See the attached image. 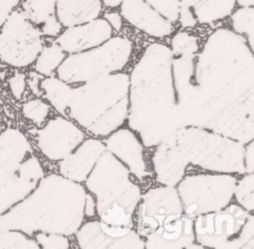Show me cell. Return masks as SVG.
<instances>
[{
  "mask_svg": "<svg viewBox=\"0 0 254 249\" xmlns=\"http://www.w3.org/2000/svg\"><path fill=\"white\" fill-rule=\"evenodd\" d=\"M76 238L80 248H145V242L135 231L131 230L123 237L113 238L101 230L99 221L84 224L77 231Z\"/></svg>",
  "mask_w": 254,
  "mask_h": 249,
  "instance_id": "obj_19",
  "label": "cell"
},
{
  "mask_svg": "<svg viewBox=\"0 0 254 249\" xmlns=\"http://www.w3.org/2000/svg\"><path fill=\"white\" fill-rule=\"evenodd\" d=\"M236 200L239 204L245 208L247 211H252L254 209V176L253 173L248 174L238 183H236L234 187V192Z\"/></svg>",
  "mask_w": 254,
  "mask_h": 249,
  "instance_id": "obj_29",
  "label": "cell"
},
{
  "mask_svg": "<svg viewBox=\"0 0 254 249\" xmlns=\"http://www.w3.org/2000/svg\"><path fill=\"white\" fill-rule=\"evenodd\" d=\"M236 5L239 7H253L254 0H235Z\"/></svg>",
  "mask_w": 254,
  "mask_h": 249,
  "instance_id": "obj_42",
  "label": "cell"
},
{
  "mask_svg": "<svg viewBox=\"0 0 254 249\" xmlns=\"http://www.w3.org/2000/svg\"><path fill=\"white\" fill-rule=\"evenodd\" d=\"M103 18L108 22L111 26L112 30L116 32H120L123 26V18L119 12L116 11H106L103 14Z\"/></svg>",
  "mask_w": 254,
  "mask_h": 249,
  "instance_id": "obj_37",
  "label": "cell"
},
{
  "mask_svg": "<svg viewBox=\"0 0 254 249\" xmlns=\"http://www.w3.org/2000/svg\"><path fill=\"white\" fill-rule=\"evenodd\" d=\"M193 12L197 23L211 24L223 20L235 9V0H181Z\"/></svg>",
  "mask_w": 254,
  "mask_h": 249,
  "instance_id": "obj_21",
  "label": "cell"
},
{
  "mask_svg": "<svg viewBox=\"0 0 254 249\" xmlns=\"http://www.w3.org/2000/svg\"><path fill=\"white\" fill-rule=\"evenodd\" d=\"M229 16L232 30L245 37L249 47L254 50V8L239 7Z\"/></svg>",
  "mask_w": 254,
  "mask_h": 249,
  "instance_id": "obj_26",
  "label": "cell"
},
{
  "mask_svg": "<svg viewBox=\"0 0 254 249\" xmlns=\"http://www.w3.org/2000/svg\"><path fill=\"white\" fill-rule=\"evenodd\" d=\"M26 84H27V76L23 72H15L8 79L9 89L13 97L17 100L22 98L26 89Z\"/></svg>",
  "mask_w": 254,
  "mask_h": 249,
  "instance_id": "obj_33",
  "label": "cell"
},
{
  "mask_svg": "<svg viewBox=\"0 0 254 249\" xmlns=\"http://www.w3.org/2000/svg\"><path fill=\"white\" fill-rule=\"evenodd\" d=\"M85 194L81 185L67 178L43 177L26 197L0 216V230H20L29 236L73 234L84 216Z\"/></svg>",
  "mask_w": 254,
  "mask_h": 249,
  "instance_id": "obj_4",
  "label": "cell"
},
{
  "mask_svg": "<svg viewBox=\"0 0 254 249\" xmlns=\"http://www.w3.org/2000/svg\"><path fill=\"white\" fill-rule=\"evenodd\" d=\"M50 112V106L40 98H34L25 102L22 106L23 116L35 123L41 125Z\"/></svg>",
  "mask_w": 254,
  "mask_h": 249,
  "instance_id": "obj_30",
  "label": "cell"
},
{
  "mask_svg": "<svg viewBox=\"0 0 254 249\" xmlns=\"http://www.w3.org/2000/svg\"><path fill=\"white\" fill-rule=\"evenodd\" d=\"M83 137V133L73 123L56 117L37 131V145L48 159L60 161L69 155Z\"/></svg>",
  "mask_w": 254,
  "mask_h": 249,
  "instance_id": "obj_13",
  "label": "cell"
},
{
  "mask_svg": "<svg viewBox=\"0 0 254 249\" xmlns=\"http://www.w3.org/2000/svg\"><path fill=\"white\" fill-rule=\"evenodd\" d=\"M99 217L101 230L110 237H123L132 230V214L117 202L107 207Z\"/></svg>",
  "mask_w": 254,
  "mask_h": 249,
  "instance_id": "obj_22",
  "label": "cell"
},
{
  "mask_svg": "<svg viewBox=\"0 0 254 249\" xmlns=\"http://www.w3.org/2000/svg\"><path fill=\"white\" fill-rule=\"evenodd\" d=\"M35 240L42 248H68L69 244L67 239L63 234L57 233H47V232H37L35 234Z\"/></svg>",
  "mask_w": 254,
  "mask_h": 249,
  "instance_id": "obj_32",
  "label": "cell"
},
{
  "mask_svg": "<svg viewBox=\"0 0 254 249\" xmlns=\"http://www.w3.org/2000/svg\"><path fill=\"white\" fill-rule=\"evenodd\" d=\"M193 221L194 217L181 214L163 223L146 236L145 248H203L201 245L193 244Z\"/></svg>",
  "mask_w": 254,
  "mask_h": 249,
  "instance_id": "obj_16",
  "label": "cell"
},
{
  "mask_svg": "<svg viewBox=\"0 0 254 249\" xmlns=\"http://www.w3.org/2000/svg\"><path fill=\"white\" fill-rule=\"evenodd\" d=\"M101 0H56V17L64 28L80 25L98 18Z\"/></svg>",
  "mask_w": 254,
  "mask_h": 249,
  "instance_id": "obj_20",
  "label": "cell"
},
{
  "mask_svg": "<svg viewBox=\"0 0 254 249\" xmlns=\"http://www.w3.org/2000/svg\"><path fill=\"white\" fill-rule=\"evenodd\" d=\"M132 50L133 45L129 39L111 37L97 47L64 58L57 68L58 77L75 83L119 71L129 62Z\"/></svg>",
  "mask_w": 254,
  "mask_h": 249,
  "instance_id": "obj_7",
  "label": "cell"
},
{
  "mask_svg": "<svg viewBox=\"0 0 254 249\" xmlns=\"http://www.w3.org/2000/svg\"><path fill=\"white\" fill-rule=\"evenodd\" d=\"M69 116L97 136H106L123 124L129 107V75L109 73L72 89Z\"/></svg>",
  "mask_w": 254,
  "mask_h": 249,
  "instance_id": "obj_5",
  "label": "cell"
},
{
  "mask_svg": "<svg viewBox=\"0 0 254 249\" xmlns=\"http://www.w3.org/2000/svg\"><path fill=\"white\" fill-rule=\"evenodd\" d=\"M153 164L158 182L171 187L183 179L189 164L214 172L245 174V147L206 129L182 127L158 144Z\"/></svg>",
  "mask_w": 254,
  "mask_h": 249,
  "instance_id": "obj_3",
  "label": "cell"
},
{
  "mask_svg": "<svg viewBox=\"0 0 254 249\" xmlns=\"http://www.w3.org/2000/svg\"><path fill=\"white\" fill-rule=\"evenodd\" d=\"M112 33L108 22L103 17H98L80 25L67 27L60 33L55 42L65 53L74 54L101 45L112 37Z\"/></svg>",
  "mask_w": 254,
  "mask_h": 249,
  "instance_id": "obj_14",
  "label": "cell"
},
{
  "mask_svg": "<svg viewBox=\"0 0 254 249\" xmlns=\"http://www.w3.org/2000/svg\"><path fill=\"white\" fill-rule=\"evenodd\" d=\"M172 69L185 127L253 140L254 57L245 37L219 28L199 53L173 56Z\"/></svg>",
  "mask_w": 254,
  "mask_h": 249,
  "instance_id": "obj_1",
  "label": "cell"
},
{
  "mask_svg": "<svg viewBox=\"0 0 254 249\" xmlns=\"http://www.w3.org/2000/svg\"><path fill=\"white\" fill-rule=\"evenodd\" d=\"M21 0H0V28L9 15L20 7Z\"/></svg>",
  "mask_w": 254,
  "mask_h": 249,
  "instance_id": "obj_36",
  "label": "cell"
},
{
  "mask_svg": "<svg viewBox=\"0 0 254 249\" xmlns=\"http://www.w3.org/2000/svg\"><path fill=\"white\" fill-rule=\"evenodd\" d=\"M40 78H41V74L38 73L37 71H32L30 72V76L28 78V83L30 88L32 89V91L35 94H39L40 90H39V86H40Z\"/></svg>",
  "mask_w": 254,
  "mask_h": 249,
  "instance_id": "obj_39",
  "label": "cell"
},
{
  "mask_svg": "<svg viewBox=\"0 0 254 249\" xmlns=\"http://www.w3.org/2000/svg\"><path fill=\"white\" fill-rule=\"evenodd\" d=\"M1 248L38 249L40 246L36 240L20 230L5 229L0 230V249Z\"/></svg>",
  "mask_w": 254,
  "mask_h": 249,
  "instance_id": "obj_27",
  "label": "cell"
},
{
  "mask_svg": "<svg viewBox=\"0 0 254 249\" xmlns=\"http://www.w3.org/2000/svg\"><path fill=\"white\" fill-rule=\"evenodd\" d=\"M254 156H253V140L248 143V146L245 148V166L246 173H253L254 170Z\"/></svg>",
  "mask_w": 254,
  "mask_h": 249,
  "instance_id": "obj_38",
  "label": "cell"
},
{
  "mask_svg": "<svg viewBox=\"0 0 254 249\" xmlns=\"http://www.w3.org/2000/svg\"><path fill=\"white\" fill-rule=\"evenodd\" d=\"M40 30L43 34V36H47V37H57L60 35V33L62 32V28L63 26L61 25V23L59 22V20L57 19V17H54L50 20H48L47 22H45L43 25H41Z\"/></svg>",
  "mask_w": 254,
  "mask_h": 249,
  "instance_id": "obj_35",
  "label": "cell"
},
{
  "mask_svg": "<svg viewBox=\"0 0 254 249\" xmlns=\"http://www.w3.org/2000/svg\"><path fill=\"white\" fill-rule=\"evenodd\" d=\"M40 28L21 10H14L0 28V62L14 68L30 66L44 47Z\"/></svg>",
  "mask_w": 254,
  "mask_h": 249,
  "instance_id": "obj_10",
  "label": "cell"
},
{
  "mask_svg": "<svg viewBox=\"0 0 254 249\" xmlns=\"http://www.w3.org/2000/svg\"><path fill=\"white\" fill-rule=\"evenodd\" d=\"M20 8L38 27L56 17V0H21Z\"/></svg>",
  "mask_w": 254,
  "mask_h": 249,
  "instance_id": "obj_25",
  "label": "cell"
},
{
  "mask_svg": "<svg viewBox=\"0 0 254 249\" xmlns=\"http://www.w3.org/2000/svg\"><path fill=\"white\" fill-rule=\"evenodd\" d=\"M95 213V203L92 196L89 193L85 194V203H84V214L88 217L93 216Z\"/></svg>",
  "mask_w": 254,
  "mask_h": 249,
  "instance_id": "obj_40",
  "label": "cell"
},
{
  "mask_svg": "<svg viewBox=\"0 0 254 249\" xmlns=\"http://www.w3.org/2000/svg\"><path fill=\"white\" fill-rule=\"evenodd\" d=\"M193 231L202 247L254 248V217L235 204L197 215Z\"/></svg>",
  "mask_w": 254,
  "mask_h": 249,
  "instance_id": "obj_8",
  "label": "cell"
},
{
  "mask_svg": "<svg viewBox=\"0 0 254 249\" xmlns=\"http://www.w3.org/2000/svg\"><path fill=\"white\" fill-rule=\"evenodd\" d=\"M41 89L45 92V97L61 114H65L69 105L72 89L68 84L59 77L48 76L40 82Z\"/></svg>",
  "mask_w": 254,
  "mask_h": 249,
  "instance_id": "obj_23",
  "label": "cell"
},
{
  "mask_svg": "<svg viewBox=\"0 0 254 249\" xmlns=\"http://www.w3.org/2000/svg\"><path fill=\"white\" fill-rule=\"evenodd\" d=\"M44 177L43 167L25 134L0 132V216L26 197Z\"/></svg>",
  "mask_w": 254,
  "mask_h": 249,
  "instance_id": "obj_6",
  "label": "cell"
},
{
  "mask_svg": "<svg viewBox=\"0 0 254 249\" xmlns=\"http://www.w3.org/2000/svg\"><path fill=\"white\" fill-rule=\"evenodd\" d=\"M105 149V146L98 140H86L75 153L69 154L62 160L60 173L64 178L76 183L85 181Z\"/></svg>",
  "mask_w": 254,
  "mask_h": 249,
  "instance_id": "obj_18",
  "label": "cell"
},
{
  "mask_svg": "<svg viewBox=\"0 0 254 249\" xmlns=\"http://www.w3.org/2000/svg\"><path fill=\"white\" fill-rule=\"evenodd\" d=\"M123 0H101L102 5H104L107 8H116L119 7Z\"/></svg>",
  "mask_w": 254,
  "mask_h": 249,
  "instance_id": "obj_41",
  "label": "cell"
},
{
  "mask_svg": "<svg viewBox=\"0 0 254 249\" xmlns=\"http://www.w3.org/2000/svg\"><path fill=\"white\" fill-rule=\"evenodd\" d=\"M119 7L127 23L151 37L161 39L174 32L173 23L144 0H123Z\"/></svg>",
  "mask_w": 254,
  "mask_h": 249,
  "instance_id": "obj_15",
  "label": "cell"
},
{
  "mask_svg": "<svg viewBox=\"0 0 254 249\" xmlns=\"http://www.w3.org/2000/svg\"><path fill=\"white\" fill-rule=\"evenodd\" d=\"M172 62L170 47L152 43L129 75L128 123L146 147L158 145L185 127L174 85Z\"/></svg>",
  "mask_w": 254,
  "mask_h": 249,
  "instance_id": "obj_2",
  "label": "cell"
},
{
  "mask_svg": "<svg viewBox=\"0 0 254 249\" xmlns=\"http://www.w3.org/2000/svg\"><path fill=\"white\" fill-rule=\"evenodd\" d=\"M65 58V52L54 41L44 46L34 62L35 71L41 75L50 76Z\"/></svg>",
  "mask_w": 254,
  "mask_h": 249,
  "instance_id": "obj_24",
  "label": "cell"
},
{
  "mask_svg": "<svg viewBox=\"0 0 254 249\" xmlns=\"http://www.w3.org/2000/svg\"><path fill=\"white\" fill-rule=\"evenodd\" d=\"M179 183L183 211L195 218L224 208L233 195L236 179L229 175H195L188 176Z\"/></svg>",
  "mask_w": 254,
  "mask_h": 249,
  "instance_id": "obj_11",
  "label": "cell"
},
{
  "mask_svg": "<svg viewBox=\"0 0 254 249\" xmlns=\"http://www.w3.org/2000/svg\"><path fill=\"white\" fill-rule=\"evenodd\" d=\"M178 21L180 22L183 28H193L197 25V20L192 10L188 5L182 3L181 1H180Z\"/></svg>",
  "mask_w": 254,
  "mask_h": 249,
  "instance_id": "obj_34",
  "label": "cell"
},
{
  "mask_svg": "<svg viewBox=\"0 0 254 249\" xmlns=\"http://www.w3.org/2000/svg\"><path fill=\"white\" fill-rule=\"evenodd\" d=\"M140 198L137 230L140 236L146 237L163 223L183 214L178 190L171 186L150 189Z\"/></svg>",
  "mask_w": 254,
  "mask_h": 249,
  "instance_id": "obj_12",
  "label": "cell"
},
{
  "mask_svg": "<svg viewBox=\"0 0 254 249\" xmlns=\"http://www.w3.org/2000/svg\"><path fill=\"white\" fill-rule=\"evenodd\" d=\"M170 49L174 57L182 55H194L198 53L199 50L198 39L187 31H180L172 38Z\"/></svg>",
  "mask_w": 254,
  "mask_h": 249,
  "instance_id": "obj_28",
  "label": "cell"
},
{
  "mask_svg": "<svg viewBox=\"0 0 254 249\" xmlns=\"http://www.w3.org/2000/svg\"><path fill=\"white\" fill-rule=\"evenodd\" d=\"M166 19L175 23L178 21L181 0H144Z\"/></svg>",
  "mask_w": 254,
  "mask_h": 249,
  "instance_id": "obj_31",
  "label": "cell"
},
{
  "mask_svg": "<svg viewBox=\"0 0 254 249\" xmlns=\"http://www.w3.org/2000/svg\"><path fill=\"white\" fill-rule=\"evenodd\" d=\"M106 150L120 159L138 179L142 180L148 175L143 158V147L130 130L115 131L106 140Z\"/></svg>",
  "mask_w": 254,
  "mask_h": 249,
  "instance_id": "obj_17",
  "label": "cell"
},
{
  "mask_svg": "<svg viewBox=\"0 0 254 249\" xmlns=\"http://www.w3.org/2000/svg\"><path fill=\"white\" fill-rule=\"evenodd\" d=\"M86 187L96 196V210L101 214L117 202L132 214L141 192L129 177V170L108 150H104L85 180Z\"/></svg>",
  "mask_w": 254,
  "mask_h": 249,
  "instance_id": "obj_9",
  "label": "cell"
}]
</instances>
